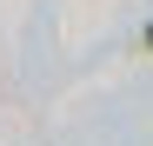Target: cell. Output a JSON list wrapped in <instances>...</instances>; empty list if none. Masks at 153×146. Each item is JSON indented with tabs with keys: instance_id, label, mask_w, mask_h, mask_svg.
I'll return each mask as SVG.
<instances>
[{
	"instance_id": "cell-1",
	"label": "cell",
	"mask_w": 153,
	"mask_h": 146,
	"mask_svg": "<svg viewBox=\"0 0 153 146\" xmlns=\"http://www.w3.org/2000/svg\"><path fill=\"white\" fill-rule=\"evenodd\" d=\"M146 53H153V27H146Z\"/></svg>"
}]
</instances>
